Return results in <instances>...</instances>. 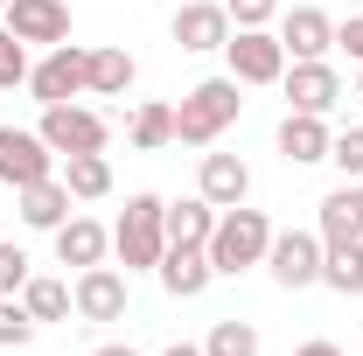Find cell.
I'll list each match as a JSON object with an SVG mask.
<instances>
[{
  "instance_id": "27",
  "label": "cell",
  "mask_w": 363,
  "mask_h": 356,
  "mask_svg": "<svg viewBox=\"0 0 363 356\" xmlns=\"http://www.w3.org/2000/svg\"><path fill=\"white\" fill-rule=\"evenodd\" d=\"M35 328H43V321L21 308V294H0V350H21Z\"/></svg>"
},
{
  "instance_id": "3",
  "label": "cell",
  "mask_w": 363,
  "mask_h": 356,
  "mask_svg": "<svg viewBox=\"0 0 363 356\" xmlns=\"http://www.w3.org/2000/svg\"><path fill=\"white\" fill-rule=\"evenodd\" d=\"M112 252H119V266H126V279L147 266H161V252H168V203L161 196H126V217L112 223Z\"/></svg>"
},
{
  "instance_id": "28",
  "label": "cell",
  "mask_w": 363,
  "mask_h": 356,
  "mask_svg": "<svg viewBox=\"0 0 363 356\" xmlns=\"http://www.w3.org/2000/svg\"><path fill=\"white\" fill-rule=\"evenodd\" d=\"M28 84V43L14 35V28H0V91Z\"/></svg>"
},
{
  "instance_id": "25",
  "label": "cell",
  "mask_w": 363,
  "mask_h": 356,
  "mask_svg": "<svg viewBox=\"0 0 363 356\" xmlns=\"http://www.w3.org/2000/svg\"><path fill=\"white\" fill-rule=\"evenodd\" d=\"M168 140H175V105H161V98H147V105L133 112V147H140V154H161Z\"/></svg>"
},
{
  "instance_id": "22",
  "label": "cell",
  "mask_w": 363,
  "mask_h": 356,
  "mask_svg": "<svg viewBox=\"0 0 363 356\" xmlns=\"http://www.w3.org/2000/svg\"><path fill=\"white\" fill-rule=\"evenodd\" d=\"M217 230V203L189 196V203H168V245H210Z\"/></svg>"
},
{
  "instance_id": "6",
  "label": "cell",
  "mask_w": 363,
  "mask_h": 356,
  "mask_svg": "<svg viewBox=\"0 0 363 356\" xmlns=\"http://www.w3.org/2000/svg\"><path fill=\"white\" fill-rule=\"evenodd\" d=\"M266 272L286 287V294L315 287V279H321V230H272V245H266Z\"/></svg>"
},
{
  "instance_id": "7",
  "label": "cell",
  "mask_w": 363,
  "mask_h": 356,
  "mask_svg": "<svg viewBox=\"0 0 363 356\" xmlns=\"http://www.w3.org/2000/svg\"><path fill=\"white\" fill-rule=\"evenodd\" d=\"M35 133L49 140V154H105L112 126L98 112H84V105H43V126Z\"/></svg>"
},
{
  "instance_id": "13",
  "label": "cell",
  "mask_w": 363,
  "mask_h": 356,
  "mask_svg": "<svg viewBox=\"0 0 363 356\" xmlns=\"http://www.w3.org/2000/svg\"><path fill=\"white\" fill-rule=\"evenodd\" d=\"M279 43H286V56L294 63H315V56H328L335 49V21L321 14V7H294V14H279V28H272Z\"/></svg>"
},
{
  "instance_id": "5",
  "label": "cell",
  "mask_w": 363,
  "mask_h": 356,
  "mask_svg": "<svg viewBox=\"0 0 363 356\" xmlns=\"http://www.w3.org/2000/svg\"><path fill=\"white\" fill-rule=\"evenodd\" d=\"M224 63H230L238 84H279V77H286V43H279L272 28H230Z\"/></svg>"
},
{
  "instance_id": "8",
  "label": "cell",
  "mask_w": 363,
  "mask_h": 356,
  "mask_svg": "<svg viewBox=\"0 0 363 356\" xmlns=\"http://www.w3.org/2000/svg\"><path fill=\"white\" fill-rule=\"evenodd\" d=\"M70 301H77V321H119L126 301H133V287H126V272L119 266H84L77 272V287H70Z\"/></svg>"
},
{
  "instance_id": "32",
  "label": "cell",
  "mask_w": 363,
  "mask_h": 356,
  "mask_svg": "<svg viewBox=\"0 0 363 356\" xmlns=\"http://www.w3.org/2000/svg\"><path fill=\"white\" fill-rule=\"evenodd\" d=\"M335 49H350L363 63V14H350V21H335Z\"/></svg>"
},
{
  "instance_id": "10",
  "label": "cell",
  "mask_w": 363,
  "mask_h": 356,
  "mask_svg": "<svg viewBox=\"0 0 363 356\" xmlns=\"http://www.w3.org/2000/svg\"><path fill=\"white\" fill-rule=\"evenodd\" d=\"M279 91H286V105H294V112L328 119V112H335V98H342V77L328 70V56H315V63H286Z\"/></svg>"
},
{
  "instance_id": "9",
  "label": "cell",
  "mask_w": 363,
  "mask_h": 356,
  "mask_svg": "<svg viewBox=\"0 0 363 356\" xmlns=\"http://www.w3.org/2000/svg\"><path fill=\"white\" fill-rule=\"evenodd\" d=\"M56 175V154L43 133H21V126H0V189H28V182Z\"/></svg>"
},
{
  "instance_id": "18",
  "label": "cell",
  "mask_w": 363,
  "mask_h": 356,
  "mask_svg": "<svg viewBox=\"0 0 363 356\" xmlns=\"http://www.w3.org/2000/svg\"><path fill=\"white\" fill-rule=\"evenodd\" d=\"M49 238H56V259L77 266V272H84V266H105V252H112V230H105L98 217H70V223H56Z\"/></svg>"
},
{
  "instance_id": "24",
  "label": "cell",
  "mask_w": 363,
  "mask_h": 356,
  "mask_svg": "<svg viewBox=\"0 0 363 356\" xmlns=\"http://www.w3.org/2000/svg\"><path fill=\"white\" fill-rule=\"evenodd\" d=\"M21 308L35 314V321H70L77 301H70V279H35L28 272V287H21Z\"/></svg>"
},
{
  "instance_id": "38",
  "label": "cell",
  "mask_w": 363,
  "mask_h": 356,
  "mask_svg": "<svg viewBox=\"0 0 363 356\" xmlns=\"http://www.w3.org/2000/svg\"><path fill=\"white\" fill-rule=\"evenodd\" d=\"M357 98H363V84H357Z\"/></svg>"
},
{
  "instance_id": "21",
  "label": "cell",
  "mask_w": 363,
  "mask_h": 356,
  "mask_svg": "<svg viewBox=\"0 0 363 356\" xmlns=\"http://www.w3.org/2000/svg\"><path fill=\"white\" fill-rule=\"evenodd\" d=\"M321 287H335V294H363V238L321 245Z\"/></svg>"
},
{
  "instance_id": "31",
  "label": "cell",
  "mask_w": 363,
  "mask_h": 356,
  "mask_svg": "<svg viewBox=\"0 0 363 356\" xmlns=\"http://www.w3.org/2000/svg\"><path fill=\"white\" fill-rule=\"evenodd\" d=\"M21 287H28V252L0 245V294H21Z\"/></svg>"
},
{
  "instance_id": "20",
  "label": "cell",
  "mask_w": 363,
  "mask_h": 356,
  "mask_svg": "<svg viewBox=\"0 0 363 356\" xmlns=\"http://www.w3.org/2000/svg\"><path fill=\"white\" fill-rule=\"evenodd\" d=\"M63 189H70L77 203L112 196V161H105V154H63Z\"/></svg>"
},
{
  "instance_id": "35",
  "label": "cell",
  "mask_w": 363,
  "mask_h": 356,
  "mask_svg": "<svg viewBox=\"0 0 363 356\" xmlns=\"http://www.w3.org/2000/svg\"><path fill=\"white\" fill-rule=\"evenodd\" d=\"M91 356H140V350H126V343H105V350H91Z\"/></svg>"
},
{
  "instance_id": "1",
  "label": "cell",
  "mask_w": 363,
  "mask_h": 356,
  "mask_svg": "<svg viewBox=\"0 0 363 356\" xmlns=\"http://www.w3.org/2000/svg\"><path fill=\"white\" fill-rule=\"evenodd\" d=\"M238 112H245V84H238L230 70L224 77H203V84L175 105V140L182 147H217L224 126H238Z\"/></svg>"
},
{
  "instance_id": "19",
  "label": "cell",
  "mask_w": 363,
  "mask_h": 356,
  "mask_svg": "<svg viewBox=\"0 0 363 356\" xmlns=\"http://www.w3.org/2000/svg\"><path fill=\"white\" fill-rule=\"evenodd\" d=\"M321 210V245H342V238H363V210H357V189L342 182V189H328L315 203Z\"/></svg>"
},
{
  "instance_id": "23",
  "label": "cell",
  "mask_w": 363,
  "mask_h": 356,
  "mask_svg": "<svg viewBox=\"0 0 363 356\" xmlns=\"http://www.w3.org/2000/svg\"><path fill=\"white\" fill-rule=\"evenodd\" d=\"M133 56L126 49H91V98H126L133 91Z\"/></svg>"
},
{
  "instance_id": "30",
  "label": "cell",
  "mask_w": 363,
  "mask_h": 356,
  "mask_svg": "<svg viewBox=\"0 0 363 356\" xmlns=\"http://www.w3.org/2000/svg\"><path fill=\"white\" fill-rule=\"evenodd\" d=\"M230 28H272L279 21V0H224Z\"/></svg>"
},
{
  "instance_id": "15",
  "label": "cell",
  "mask_w": 363,
  "mask_h": 356,
  "mask_svg": "<svg viewBox=\"0 0 363 356\" xmlns=\"http://www.w3.org/2000/svg\"><path fill=\"white\" fill-rule=\"evenodd\" d=\"M196 196H203V203H217V210H238V203L252 196V168H245L238 154H203Z\"/></svg>"
},
{
  "instance_id": "37",
  "label": "cell",
  "mask_w": 363,
  "mask_h": 356,
  "mask_svg": "<svg viewBox=\"0 0 363 356\" xmlns=\"http://www.w3.org/2000/svg\"><path fill=\"white\" fill-rule=\"evenodd\" d=\"M0 14H7V0H0Z\"/></svg>"
},
{
  "instance_id": "11",
  "label": "cell",
  "mask_w": 363,
  "mask_h": 356,
  "mask_svg": "<svg viewBox=\"0 0 363 356\" xmlns=\"http://www.w3.org/2000/svg\"><path fill=\"white\" fill-rule=\"evenodd\" d=\"M7 28L28 49H56L70 43V7L63 0H7Z\"/></svg>"
},
{
  "instance_id": "14",
  "label": "cell",
  "mask_w": 363,
  "mask_h": 356,
  "mask_svg": "<svg viewBox=\"0 0 363 356\" xmlns=\"http://www.w3.org/2000/svg\"><path fill=\"white\" fill-rule=\"evenodd\" d=\"M328 119H315V112H286L279 119V161L286 168H315V161H328Z\"/></svg>"
},
{
  "instance_id": "16",
  "label": "cell",
  "mask_w": 363,
  "mask_h": 356,
  "mask_svg": "<svg viewBox=\"0 0 363 356\" xmlns=\"http://www.w3.org/2000/svg\"><path fill=\"white\" fill-rule=\"evenodd\" d=\"M154 272H161V287H168L175 301H196V294L217 279V266H210V252H203V245H168Z\"/></svg>"
},
{
  "instance_id": "26",
  "label": "cell",
  "mask_w": 363,
  "mask_h": 356,
  "mask_svg": "<svg viewBox=\"0 0 363 356\" xmlns=\"http://www.w3.org/2000/svg\"><path fill=\"white\" fill-rule=\"evenodd\" d=\"M203 356H259V328L230 314V321H217V328L203 335Z\"/></svg>"
},
{
  "instance_id": "12",
  "label": "cell",
  "mask_w": 363,
  "mask_h": 356,
  "mask_svg": "<svg viewBox=\"0 0 363 356\" xmlns=\"http://www.w3.org/2000/svg\"><path fill=\"white\" fill-rule=\"evenodd\" d=\"M168 28H175V43H182V49H196V56L230 43V14H224V0H182Z\"/></svg>"
},
{
  "instance_id": "4",
  "label": "cell",
  "mask_w": 363,
  "mask_h": 356,
  "mask_svg": "<svg viewBox=\"0 0 363 356\" xmlns=\"http://www.w3.org/2000/svg\"><path fill=\"white\" fill-rule=\"evenodd\" d=\"M28 91H35V105H70L77 91H91V49L77 43L43 49V63H28Z\"/></svg>"
},
{
  "instance_id": "2",
  "label": "cell",
  "mask_w": 363,
  "mask_h": 356,
  "mask_svg": "<svg viewBox=\"0 0 363 356\" xmlns=\"http://www.w3.org/2000/svg\"><path fill=\"white\" fill-rule=\"evenodd\" d=\"M266 245H272V223L266 210H217V230H210V266H217V279H238V272H252V266H266Z\"/></svg>"
},
{
  "instance_id": "33",
  "label": "cell",
  "mask_w": 363,
  "mask_h": 356,
  "mask_svg": "<svg viewBox=\"0 0 363 356\" xmlns=\"http://www.w3.org/2000/svg\"><path fill=\"white\" fill-rule=\"evenodd\" d=\"M294 356H342V350H335V343H301Z\"/></svg>"
},
{
  "instance_id": "29",
  "label": "cell",
  "mask_w": 363,
  "mask_h": 356,
  "mask_svg": "<svg viewBox=\"0 0 363 356\" xmlns=\"http://www.w3.org/2000/svg\"><path fill=\"white\" fill-rule=\"evenodd\" d=\"M328 161L342 168L350 182H363V126H350V133H335L328 140Z\"/></svg>"
},
{
  "instance_id": "17",
  "label": "cell",
  "mask_w": 363,
  "mask_h": 356,
  "mask_svg": "<svg viewBox=\"0 0 363 356\" xmlns=\"http://www.w3.org/2000/svg\"><path fill=\"white\" fill-rule=\"evenodd\" d=\"M70 189H63V175H43L28 182V189H14V210H21V223L28 230H56V223H70Z\"/></svg>"
},
{
  "instance_id": "36",
  "label": "cell",
  "mask_w": 363,
  "mask_h": 356,
  "mask_svg": "<svg viewBox=\"0 0 363 356\" xmlns=\"http://www.w3.org/2000/svg\"><path fill=\"white\" fill-rule=\"evenodd\" d=\"M357 210H363V182H357Z\"/></svg>"
},
{
  "instance_id": "34",
  "label": "cell",
  "mask_w": 363,
  "mask_h": 356,
  "mask_svg": "<svg viewBox=\"0 0 363 356\" xmlns=\"http://www.w3.org/2000/svg\"><path fill=\"white\" fill-rule=\"evenodd\" d=\"M161 356H203V343H168Z\"/></svg>"
}]
</instances>
